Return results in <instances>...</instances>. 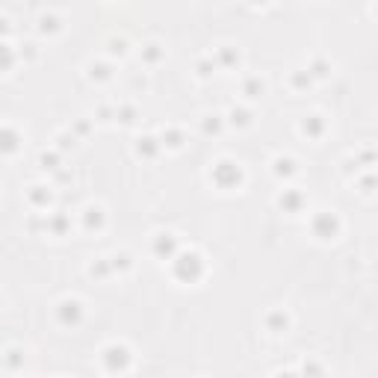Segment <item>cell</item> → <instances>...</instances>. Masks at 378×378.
Masks as SVG:
<instances>
[{"label":"cell","mask_w":378,"mask_h":378,"mask_svg":"<svg viewBox=\"0 0 378 378\" xmlns=\"http://www.w3.org/2000/svg\"><path fill=\"white\" fill-rule=\"evenodd\" d=\"M62 308H65V311H62V319H77V316H80V305H77V301H65V305H62Z\"/></svg>","instance_id":"1"},{"label":"cell","mask_w":378,"mask_h":378,"mask_svg":"<svg viewBox=\"0 0 378 378\" xmlns=\"http://www.w3.org/2000/svg\"><path fill=\"white\" fill-rule=\"evenodd\" d=\"M0 148H3V151H12V148H15V133L3 130V133H0Z\"/></svg>","instance_id":"2"}]
</instances>
